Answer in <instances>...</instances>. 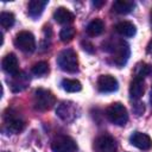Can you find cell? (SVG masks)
<instances>
[{
    "instance_id": "7",
    "label": "cell",
    "mask_w": 152,
    "mask_h": 152,
    "mask_svg": "<svg viewBox=\"0 0 152 152\" xmlns=\"http://www.w3.org/2000/svg\"><path fill=\"white\" fill-rule=\"evenodd\" d=\"M51 148L53 152H76L77 145L72 138L68 135H59L52 140Z\"/></svg>"
},
{
    "instance_id": "27",
    "label": "cell",
    "mask_w": 152,
    "mask_h": 152,
    "mask_svg": "<svg viewBox=\"0 0 152 152\" xmlns=\"http://www.w3.org/2000/svg\"><path fill=\"white\" fill-rule=\"evenodd\" d=\"M147 51H148V53L152 55V42L148 44V46H147Z\"/></svg>"
},
{
    "instance_id": "29",
    "label": "cell",
    "mask_w": 152,
    "mask_h": 152,
    "mask_svg": "<svg viewBox=\"0 0 152 152\" xmlns=\"http://www.w3.org/2000/svg\"><path fill=\"white\" fill-rule=\"evenodd\" d=\"M150 101H151V106H152V90H151V96H150Z\"/></svg>"
},
{
    "instance_id": "24",
    "label": "cell",
    "mask_w": 152,
    "mask_h": 152,
    "mask_svg": "<svg viewBox=\"0 0 152 152\" xmlns=\"http://www.w3.org/2000/svg\"><path fill=\"white\" fill-rule=\"evenodd\" d=\"M150 71H151V66H150V65H146L145 63H140V64H138L137 68H135V77L144 80V77H145L146 75H148Z\"/></svg>"
},
{
    "instance_id": "28",
    "label": "cell",
    "mask_w": 152,
    "mask_h": 152,
    "mask_svg": "<svg viewBox=\"0 0 152 152\" xmlns=\"http://www.w3.org/2000/svg\"><path fill=\"white\" fill-rule=\"evenodd\" d=\"M150 19H151V27H152V10H151V13H150Z\"/></svg>"
},
{
    "instance_id": "16",
    "label": "cell",
    "mask_w": 152,
    "mask_h": 152,
    "mask_svg": "<svg viewBox=\"0 0 152 152\" xmlns=\"http://www.w3.org/2000/svg\"><path fill=\"white\" fill-rule=\"evenodd\" d=\"M48 5V1L46 0H32L28 2V15L33 19L38 18L43 11H44V7Z\"/></svg>"
},
{
    "instance_id": "9",
    "label": "cell",
    "mask_w": 152,
    "mask_h": 152,
    "mask_svg": "<svg viewBox=\"0 0 152 152\" xmlns=\"http://www.w3.org/2000/svg\"><path fill=\"white\" fill-rule=\"evenodd\" d=\"M118 81L112 75H101L97 78V89L101 93H113L118 89Z\"/></svg>"
},
{
    "instance_id": "26",
    "label": "cell",
    "mask_w": 152,
    "mask_h": 152,
    "mask_svg": "<svg viewBox=\"0 0 152 152\" xmlns=\"http://www.w3.org/2000/svg\"><path fill=\"white\" fill-rule=\"evenodd\" d=\"M104 4V1H93V5L95 6V7H100V6H102Z\"/></svg>"
},
{
    "instance_id": "4",
    "label": "cell",
    "mask_w": 152,
    "mask_h": 152,
    "mask_svg": "<svg viewBox=\"0 0 152 152\" xmlns=\"http://www.w3.org/2000/svg\"><path fill=\"white\" fill-rule=\"evenodd\" d=\"M4 127L7 132L17 134L24 129L25 121L19 113L14 112L13 109H8L4 115Z\"/></svg>"
},
{
    "instance_id": "18",
    "label": "cell",
    "mask_w": 152,
    "mask_h": 152,
    "mask_svg": "<svg viewBox=\"0 0 152 152\" xmlns=\"http://www.w3.org/2000/svg\"><path fill=\"white\" fill-rule=\"evenodd\" d=\"M115 30L119 34L124 36V37H132L135 34V26L131 23V21H120L116 26H115Z\"/></svg>"
},
{
    "instance_id": "20",
    "label": "cell",
    "mask_w": 152,
    "mask_h": 152,
    "mask_svg": "<svg viewBox=\"0 0 152 152\" xmlns=\"http://www.w3.org/2000/svg\"><path fill=\"white\" fill-rule=\"evenodd\" d=\"M62 88L68 91V93H76V91H80L82 89V84L80 81L77 80H70V78H64L61 83Z\"/></svg>"
},
{
    "instance_id": "22",
    "label": "cell",
    "mask_w": 152,
    "mask_h": 152,
    "mask_svg": "<svg viewBox=\"0 0 152 152\" xmlns=\"http://www.w3.org/2000/svg\"><path fill=\"white\" fill-rule=\"evenodd\" d=\"M75 28L72 27V26H65V27H63L62 30H61V32H59V38H61V40L63 42V43H68V42H70L72 38H74V36H75Z\"/></svg>"
},
{
    "instance_id": "13",
    "label": "cell",
    "mask_w": 152,
    "mask_h": 152,
    "mask_svg": "<svg viewBox=\"0 0 152 152\" xmlns=\"http://www.w3.org/2000/svg\"><path fill=\"white\" fill-rule=\"evenodd\" d=\"M53 18L58 23V24H62V25H68V24H71L75 19V15L65 7H58L55 13H53Z\"/></svg>"
},
{
    "instance_id": "3",
    "label": "cell",
    "mask_w": 152,
    "mask_h": 152,
    "mask_svg": "<svg viewBox=\"0 0 152 152\" xmlns=\"http://www.w3.org/2000/svg\"><path fill=\"white\" fill-rule=\"evenodd\" d=\"M55 103H56V99L50 90L39 88L34 91L33 104H34V108L37 110H42V112L49 110L53 107Z\"/></svg>"
},
{
    "instance_id": "19",
    "label": "cell",
    "mask_w": 152,
    "mask_h": 152,
    "mask_svg": "<svg viewBox=\"0 0 152 152\" xmlns=\"http://www.w3.org/2000/svg\"><path fill=\"white\" fill-rule=\"evenodd\" d=\"M104 30V24L101 19H94L91 20L87 26V33L91 37L100 36Z\"/></svg>"
},
{
    "instance_id": "14",
    "label": "cell",
    "mask_w": 152,
    "mask_h": 152,
    "mask_svg": "<svg viewBox=\"0 0 152 152\" xmlns=\"http://www.w3.org/2000/svg\"><path fill=\"white\" fill-rule=\"evenodd\" d=\"M145 93V83L142 78H137L134 77V80L131 82L129 84V96L133 100H138L140 99Z\"/></svg>"
},
{
    "instance_id": "8",
    "label": "cell",
    "mask_w": 152,
    "mask_h": 152,
    "mask_svg": "<svg viewBox=\"0 0 152 152\" xmlns=\"http://www.w3.org/2000/svg\"><path fill=\"white\" fill-rule=\"evenodd\" d=\"M56 113L63 121L70 122L76 118V107L72 102L64 101V102H61L58 104V107L56 109Z\"/></svg>"
},
{
    "instance_id": "1",
    "label": "cell",
    "mask_w": 152,
    "mask_h": 152,
    "mask_svg": "<svg viewBox=\"0 0 152 152\" xmlns=\"http://www.w3.org/2000/svg\"><path fill=\"white\" fill-rule=\"evenodd\" d=\"M58 66L66 72H76L78 70V58L72 49H65L57 56Z\"/></svg>"
},
{
    "instance_id": "21",
    "label": "cell",
    "mask_w": 152,
    "mask_h": 152,
    "mask_svg": "<svg viewBox=\"0 0 152 152\" xmlns=\"http://www.w3.org/2000/svg\"><path fill=\"white\" fill-rule=\"evenodd\" d=\"M15 21V18H14V14L11 13V12H2L0 14V24L4 28H10L13 26Z\"/></svg>"
},
{
    "instance_id": "17",
    "label": "cell",
    "mask_w": 152,
    "mask_h": 152,
    "mask_svg": "<svg viewBox=\"0 0 152 152\" xmlns=\"http://www.w3.org/2000/svg\"><path fill=\"white\" fill-rule=\"evenodd\" d=\"M112 8L119 14H127L134 8V2L129 0H116L114 1Z\"/></svg>"
},
{
    "instance_id": "5",
    "label": "cell",
    "mask_w": 152,
    "mask_h": 152,
    "mask_svg": "<svg viewBox=\"0 0 152 152\" xmlns=\"http://www.w3.org/2000/svg\"><path fill=\"white\" fill-rule=\"evenodd\" d=\"M112 53L113 62L119 66H124L129 57V48L124 40H118L113 45H110V49H108Z\"/></svg>"
},
{
    "instance_id": "12",
    "label": "cell",
    "mask_w": 152,
    "mask_h": 152,
    "mask_svg": "<svg viewBox=\"0 0 152 152\" xmlns=\"http://www.w3.org/2000/svg\"><path fill=\"white\" fill-rule=\"evenodd\" d=\"M2 69L8 74L14 76L15 74L19 72V63H18V58L14 53H8L2 59Z\"/></svg>"
},
{
    "instance_id": "15",
    "label": "cell",
    "mask_w": 152,
    "mask_h": 152,
    "mask_svg": "<svg viewBox=\"0 0 152 152\" xmlns=\"http://www.w3.org/2000/svg\"><path fill=\"white\" fill-rule=\"evenodd\" d=\"M28 82H30V78L27 77V75L19 71L18 74H15L13 76V78L11 81V86H12L13 91H21L27 87Z\"/></svg>"
},
{
    "instance_id": "23",
    "label": "cell",
    "mask_w": 152,
    "mask_h": 152,
    "mask_svg": "<svg viewBox=\"0 0 152 152\" xmlns=\"http://www.w3.org/2000/svg\"><path fill=\"white\" fill-rule=\"evenodd\" d=\"M32 72L37 76H43L49 72V64L46 62H38L32 66Z\"/></svg>"
},
{
    "instance_id": "2",
    "label": "cell",
    "mask_w": 152,
    "mask_h": 152,
    "mask_svg": "<svg viewBox=\"0 0 152 152\" xmlns=\"http://www.w3.org/2000/svg\"><path fill=\"white\" fill-rule=\"evenodd\" d=\"M106 116L107 119L116 125V126H124L127 120H128V113L126 107L120 103V102H114L112 103L107 109H106Z\"/></svg>"
},
{
    "instance_id": "6",
    "label": "cell",
    "mask_w": 152,
    "mask_h": 152,
    "mask_svg": "<svg viewBox=\"0 0 152 152\" xmlns=\"http://www.w3.org/2000/svg\"><path fill=\"white\" fill-rule=\"evenodd\" d=\"M14 45L24 52H32L36 48V40L31 32L21 31L14 38Z\"/></svg>"
},
{
    "instance_id": "10",
    "label": "cell",
    "mask_w": 152,
    "mask_h": 152,
    "mask_svg": "<svg viewBox=\"0 0 152 152\" xmlns=\"http://www.w3.org/2000/svg\"><path fill=\"white\" fill-rule=\"evenodd\" d=\"M94 147L97 152H116L115 140L110 135H101L95 140Z\"/></svg>"
},
{
    "instance_id": "11",
    "label": "cell",
    "mask_w": 152,
    "mask_h": 152,
    "mask_svg": "<svg viewBox=\"0 0 152 152\" xmlns=\"http://www.w3.org/2000/svg\"><path fill=\"white\" fill-rule=\"evenodd\" d=\"M129 141L133 146L140 148V150H150L152 147V139L145 134V133H141V132H134L131 138H129Z\"/></svg>"
},
{
    "instance_id": "25",
    "label": "cell",
    "mask_w": 152,
    "mask_h": 152,
    "mask_svg": "<svg viewBox=\"0 0 152 152\" xmlns=\"http://www.w3.org/2000/svg\"><path fill=\"white\" fill-rule=\"evenodd\" d=\"M93 48V45L91 44H89V43H86V45H84V50L86 51H88V52H94V49H91Z\"/></svg>"
}]
</instances>
